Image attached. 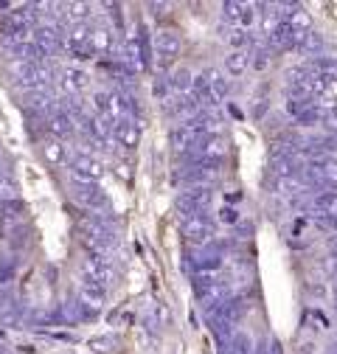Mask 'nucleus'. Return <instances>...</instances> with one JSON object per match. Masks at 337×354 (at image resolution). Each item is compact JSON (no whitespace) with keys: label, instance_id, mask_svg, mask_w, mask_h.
<instances>
[{"label":"nucleus","instance_id":"obj_19","mask_svg":"<svg viewBox=\"0 0 337 354\" xmlns=\"http://www.w3.org/2000/svg\"><path fill=\"white\" fill-rule=\"evenodd\" d=\"M323 37L318 34V32H306L303 34V40L298 43V48H301V54H321L323 51Z\"/></svg>","mask_w":337,"mask_h":354},{"label":"nucleus","instance_id":"obj_5","mask_svg":"<svg viewBox=\"0 0 337 354\" xmlns=\"http://www.w3.org/2000/svg\"><path fill=\"white\" fill-rule=\"evenodd\" d=\"M183 233H186V239H189V242L202 245V242L211 239L213 228H211V222H208L202 214H197V217H186V220H183Z\"/></svg>","mask_w":337,"mask_h":354},{"label":"nucleus","instance_id":"obj_9","mask_svg":"<svg viewBox=\"0 0 337 354\" xmlns=\"http://www.w3.org/2000/svg\"><path fill=\"white\" fill-rule=\"evenodd\" d=\"M197 141H200V135H197L194 124H180V127H174V132H172V143H174L177 152L191 150V146H197Z\"/></svg>","mask_w":337,"mask_h":354},{"label":"nucleus","instance_id":"obj_12","mask_svg":"<svg viewBox=\"0 0 337 354\" xmlns=\"http://www.w3.org/2000/svg\"><path fill=\"white\" fill-rule=\"evenodd\" d=\"M248 65H251V54L244 51V48H236V51H231L225 56V71L231 76H242L244 71H248Z\"/></svg>","mask_w":337,"mask_h":354},{"label":"nucleus","instance_id":"obj_21","mask_svg":"<svg viewBox=\"0 0 337 354\" xmlns=\"http://www.w3.org/2000/svg\"><path fill=\"white\" fill-rule=\"evenodd\" d=\"M43 152H45V161H48V163H65V146H62V143H59L56 138L45 141V146H43Z\"/></svg>","mask_w":337,"mask_h":354},{"label":"nucleus","instance_id":"obj_22","mask_svg":"<svg viewBox=\"0 0 337 354\" xmlns=\"http://www.w3.org/2000/svg\"><path fill=\"white\" fill-rule=\"evenodd\" d=\"M172 87H174V91H180V93H189L191 87H194V82H191V73H189L186 68L174 71V73H172Z\"/></svg>","mask_w":337,"mask_h":354},{"label":"nucleus","instance_id":"obj_8","mask_svg":"<svg viewBox=\"0 0 337 354\" xmlns=\"http://www.w3.org/2000/svg\"><path fill=\"white\" fill-rule=\"evenodd\" d=\"M205 82H208V104L225 102V96H228V79L220 71H208L205 73Z\"/></svg>","mask_w":337,"mask_h":354},{"label":"nucleus","instance_id":"obj_29","mask_svg":"<svg viewBox=\"0 0 337 354\" xmlns=\"http://www.w3.org/2000/svg\"><path fill=\"white\" fill-rule=\"evenodd\" d=\"M332 118H334V121H337V104L332 107Z\"/></svg>","mask_w":337,"mask_h":354},{"label":"nucleus","instance_id":"obj_26","mask_svg":"<svg viewBox=\"0 0 337 354\" xmlns=\"http://www.w3.org/2000/svg\"><path fill=\"white\" fill-rule=\"evenodd\" d=\"M65 9H68V14H71V17H76V20H79V17L84 14V9H87V6H84V3H71V6H65Z\"/></svg>","mask_w":337,"mask_h":354},{"label":"nucleus","instance_id":"obj_1","mask_svg":"<svg viewBox=\"0 0 337 354\" xmlns=\"http://www.w3.org/2000/svg\"><path fill=\"white\" fill-rule=\"evenodd\" d=\"M228 155V141L222 135H208L197 141V158L202 163H220Z\"/></svg>","mask_w":337,"mask_h":354},{"label":"nucleus","instance_id":"obj_27","mask_svg":"<svg viewBox=\"0 0 337 354\" xmlns=\"http://www.w3.org/2000/svg\"><path fill=\"white\" fill-rule=\"evenodd\" d=\"M220 220H222V222H236L239 214H236L233 209H222V211H220Z\"/></svg>","mask_w":337,"mask_h":354},{"label":"nucleus","instance_id":"obj_16","mask_svg":"<svg viewBox=\"0 0 337 354\" xmlns=\"http://www.w3.org/2000/svg\"><path fill=\"white\" fill-rule=\"evenodd\" d=\"M90 130H93L96 138L110 141V138H113V130H115V121H113L110 115H96L93 121H90Z\"/></svg>","mask_w":337,"mask_h":354},{"label":"nucleus","instance_id":"obj_2","mask_svg":"<svg viewBox=\"0 0 337 354\" xmlns=\"http://www.w3.org/2000/svg\"><path fill=\"white\" fill-rule=\"evenodd\" d=\"M208 202H211V191L208 189H191V191H183L180 194V211L186 214V217H197L208 209Z\"/></svg>","mask_w":337,"mask_h":354},{"label":"nucleus","instance_id":"obj_13","mask_svg":"<svg viewBox=\"0 0 337 354\" xmlns=\"http://www.w3.org/2000/svg\"><path fill=\"white\" fill-rule=\"evenodd\" d=\"M315 211L323 220H337V191H321L315 197Z\"/></svg>","mask_w":337,"mask_h":354},{"label":"nucleus","instance_id":"obj_14","mask_svg":"<svg viewBox=\"0 0 337 354\" xmlns=\"http://www.w3.org/2000/svg\"><path fill=\"white\" fill-rule=\"evenodd\" d=\"M303 189H306V183L301 180L298 174H287V177H279V180H275V191H279V194H284V197L303 194Z\"/></svg>","mask_w":337,"mask_h":354},{"label":"nucleus","instance_id":"obj_28","mask_svg":"<svg viewBox=\"0 0 337 354\" xmlns=\"http://www.w3.org/2000/svg\"><path fill=\"white\" fill-rule=\"evenodd\" d=\"M329 354H337V343H332V346H329Z\"/></svg>","mask_w":337,"mask_h":354},{"label":"nucleus","instance_id":"obj_10","mask_svg":"<svg viewBox=\"0 0 337 354\" xmlns=\"http://www.w3.org/2000/svg\"><path fill=\"white\" fill-rule=\"evenodd\" d=\"M155 51L163 56V59H172L180 54V34L174 32H158L155 34Z\"/></svg>","mask_w":337,"mask_h":354},{"label":"nucleus","instance_id":"obj_18","mask_svg":"<svg viewBox=\"0 0 337 354\" xmlns=\"http://www.w3.org/2000/svg\"><path fill=\"white\" fill-rule=\"evenodd\" d=\"M312 71H315L321 79H326L332 87H337V59H318Z\"/></svg>","mask_w":337,"mask_h":354},{"label":"nucleus","instance_id":"obj_23","mask_svg":"<svg viewBox=\"0 0 337 354\" xmlns=\"http://www.w3.org/2000/svg\"><path fill=\"white\" fill-rule=\"evenodd\" d=\"M82 202H84V205H90V209H102V205H104V194H102L99 189H93V186H84Z\"/></svg>","mask_w":337,"mask_h":354},{"label":"nucleus","instance_id":"obj_30","mask_svg":"<svg viewBox=\"0 0 337 354\" xmlns=\"http://www.w3.org/2000/svg\"><path fill=\"white\" fill-rule=\"evenodd\" d=\"M332 273H334V281H337V259H334V268H332Z\"/></svg>","mask_w":337,"mask_h":354},{"label":"nucleus","instance_id":"obj_11","mask_svg":"<svg viewBox=\"0 0 337 354\" xmlns=\"http://www.w3.org/2000/svg\"><path fill=\"white\" fill-rule=\"evenodd\" d=\"M115 138L121 141V146L132 150V146H138V141H141V132H138L135 121H130V118H121V121H115Z\"/></svg>","mask_w":337,"mask_h":354},{"label":"nucleus","instance_id":"obj_17","mask_svg":"<svg viewBox=\"0 0 337 354\" xmlns=\"http://www.w3.org/2000/svg\"><path fill=\"white\" fill-rule=\"evenodd\" d=\"M82 301L90 307V309H99L102 304H104V287H99V284H84V290H82Z\"/></svg>","mask_w":337,"mask_h":354},{"label":"nucleus","instance_id":"obj_20","mask_svg":"<svg viewBox=\"0 0 337 354\" xmlns=\"http://www.w3.org/2000/svg\"><path fill=\"white\" fill-rule=\"evenodd\" d=\"M71 130H73V127H71V118H68V115H54L51 121H48V132H51L56 141L65 138V135H71Z\"/></svg>","mask_w":337,"mask_h":354},{"label":"nucleus","instance_id":"obj_6","mask_svg":"<svg viewBox=\"0 0 337 354\" xmlns=\"http://www.w3.org/2000/svg\"><path fill=\"white\" fill-rule=\"evenodd\" d=\"M284 23H287L290 32L295 34V45L303 40L306 32H312V14L306 12V9H301V6H292V12H287Z\"/></svg>","mask_w":337,"mask_h":354},{"label":"nucleus","instance_id":"obj_24","mask_svg":"<svg viewBox=\"0 0 337 354\" xmlns=\"http://www.w3.org/2000/svg\"><path fill=\"white\" fill-rule=\"evenodd\" d=\"M244 6H248V3H233V0H231V3H225L222 9H225V17H228L233 25H239V20H242V14H244Z\"/></svg>","mask_w":337,"mask_h":354},{"label":"nucleus","instance_id":"obj_15","mask_svg":"<svg viewBox=\"0 0 337 354\" xmlns=\"http://www.w3.org/2000/svg\"><path fill=\"white\" fill-rule=\"evenodd\" d=\"M90 51H96V54L113 51V34L107 32V28H96V32H90Z\"/></svg>","mask_w":337,"mask_h":354},{"label":"nucleus","instance_id":"obj_7","mask_svg":"<svg viewBox=\"0 0 337 354\" xmlns=\"http://www.w3.org/2000/svg\"><path fill=\"white\" fill-rule=\"evenodd\" d=\"M79 228H82V233L87 236L93 248H107V245H110V231H107L96 217H82V220H79Z\"/></svg>","mask_w":337,"mask_h":354},{"label":"nucleus","instance_id":"obj_25","mask_svg":"<svg viewBox=\"0 0 337 354\" xmlns=\"http://www.w3.org/2000/svg\"><path fill=\"white\" fill-rule=\"evenodd\" d=\"M17 197V189L9 177H0V200H14Z\"/></svg>","mask_w":337,"mask_h":354},{"label":"nucleus","instance_id":"obj_3","mask_svg":"<svg viewBox=\"0 0 337 354\" xmlns=\"http://www.w3.org/2000/svg\"><path fill=\"white\" fill-rule=\"evenodd\" d=\"M310 177L321 186L337 189V158H318L310 163Z\"/></svg>","mask_w":337,"mask_h":354},{"label":"nucleus","instance_id":"obj_4","mask_svg":"<svg viewBox=\"0 0 337 354\" xmlns=\"http://www.w3.org/2000/svg\"><path fill=\"white\" fill-rule=\"evenodd\" d=\"M71 174H73V180H79V183H84V186H93L96 180H102L104 169H102V163L93 161V158H76Z\"/></svg>","mask_w":337,"mask_h":354}]
</instances>
